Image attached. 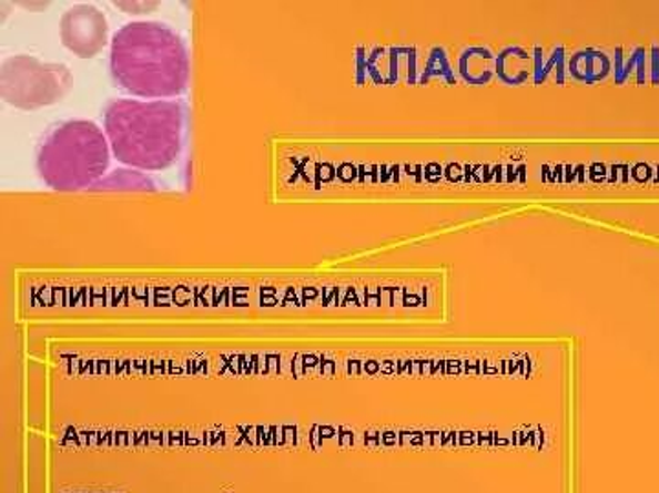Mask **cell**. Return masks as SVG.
I'll return each mask as SVG.
<instances>
[{"label":"cell","instance_id":"cell-1","mask_svg":"<svg viewBox=\"0 0 659 493\" xmlns=\"http://www.w3.org/2000/svg\"><path fill=\"white\" fill-rule=\"evenodd\" d=\"M110 72L129 94L169 99L189 84V55L179 33L160 22H132L115 33Z\"/></svg>","mask_w":659,"mask_h":493},{"label":"cell","instance_id":"cell-2","mask_svg":"<svg viewBox=\"0 0 659 493\" xmlns=\"http://www.w3.org/2000/svg\"><path fill=\"white\" fill-rule=\"evenodd\" d=\"M185 110L176 101H114L105 135L118 162L138 171H163L179 160Z\"/></svg>","mask_w":659,"mask_h":493},{"label":"cell","instance_id":"cell-3","mask_svg":"<svg viewBox=\"0 0 659 493\" xmlns=\"http://www.w3.org/2000/svg\"><path fill=\"white\" fill-rule=\"evenodd\" d=\"M109 165V140L92 121L64 123L48 135L37 154L39 176L59 193L95 187Z\"/></svg>","mask_w":659,"mask_h":493},{"label":"cell","instance_id":"cell-4","mask_svg":"<svg viewBox=\"0 0 659 493\" xmlns=\"http://www.w3.org/2000/svg\"><path fill=\"white\" fill-rule=\"evenodd\" d=\"M72 73L64 64L41 63L30 55H17L2 64L0 94L6 103L22 110L58 103L72 89Z\"/></svg>","mask_w":659,"mask_h":493},{"label":"cell","instance_id":"cell-5","mask_svg":"<svg viewBox=\"0 0 659 493\" xmlns=\"http://www.w3.org/2000/svg\"><path fill=\"white\" fill-rule=\"evenodd\" d=\"M61 39L64 47L78 58L90 59L105 48L109 24L95 6L79 4L70 8L61 19Z\"/></svg>","mask_w":659,"mask_h":493},{"label":"cell","instance_id":"cell-6","mask_svg":"<svg viewBox=\"0 0 659 493\" xmlns=\"http://www.w3.org/2000/svg\"><path fill=\"white\" fill-rule=\"evenodd\" d=\"M94 188L98 191H152L151 179L140 172L118 171L101 179Z\"/></svg>","mask_w":659,"mask_h":493}]
</instances>
